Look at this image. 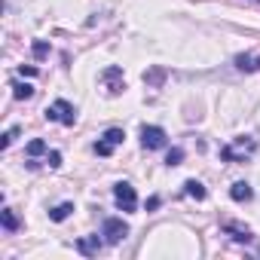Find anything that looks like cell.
<instances>
[{
    "label": "cell",
    "instance_id": "1",
    "mask_svg": "<svg viewBox=\"0 0 260 260\" xmlns=\"http://www.w3.org/2000/svg\"><path fill=\"white\" fill-rule=\"evenodd\" d=\"M254 153H257V141L251 135H239V138H233V144H223L220 147V159L223 162H245Z\"/></svg>",
    "mask_w": 260,
    "mask_h": 260
},
{
    "label": "cell",
    "instance_id": "2",
    "mask_svg": "<svg viewBox=\"0 0 260 260\" xmlns=\"http://www.w3.org/2000/svg\"><path fill=\"white\" fill-rule=\"evenodd\" d=\"M46 119H49V122H61V125H74V122H77V107H74L71 101L58 98V101H52V104L46 107Z\"/></svg>",
    "mask_w": 260,
    "mask_h": 260
},
{
    "label": "cell",
    "instance_id": "3",
    "mask_svg": "<svg viewBox=\"0 0 260 260\" xmlns=\"http://www.w3.org/2000/svg\"><path fill=\"white\" fill-rule=\"evenodd\" d=\"M113 202H116L119 211H135V208H138V193H135V187L128 184V181L113 184Z\"/></svg>",
    "mask_w": 260,
    "mask_h": 260
},
{
    "label": "cell",
    "instance_id": "4",
    "mask_svg": "<svg viewBox=\"0 0 260 260\" xmlns=\"http://www.w3.org/2000/svg\"><path fill=\"white\" fill-rule=\"evenodd\" d=\"M101 236H104L107 245H119V242L128 236V223H125L122 217H104V223H101Z\"/></svg>",
    "mask_w": 260,
    "mask_h": 260
},
{
    "label": "cell",
    "instance_id": "5",
    "mask_svg": "<svg viewBox=\"0 0 260 260\" xmlns=\"http://www.w3.org/2000/svg\"><path fill=\"white\" fill-rule=\"evenodd\" d=\"M166 141H169L166 128H159V125H144L141 128V147L144 150H162Z\"/></svg>",
    "mask_w": 260,
    "mask_h": 260
},
{
    "label": "cell",
    "instance_id": "6",
    "mask_svg": "<svg viewBox=\"0 0 260 260\" xmlns=\"http://www.w3.org/2000/svg\"><path fill=\"white\" fill-rule=\"evenodd\" d=\"M101 80H104V86H107L110 95H119V92L125 89V77H122V68H119V64H110V68L101 74Z\"/></svg>",
    "mask_w": 260,
    "mask_h": 260
},
{
    "label": "cell",
    "instance_id": "7",
    "mask_svg": "<svg viewBox=\"0 0 260 260\" xmlns=\"http://www.w3.org/2000/svg\"><path fill=\"white\" fill-rule=\"evenodd\" d=\"M223 233L233 239V242H242V245H248L251 239H254V233L248 230V226H242V223H236V220H226L223 223Z\"/></svg>",
    "mask_w": 260,
    "mask_h": 260
},
{
    "label": "cell",
    "instance_id": "8",
    "mask_svg": "<svg viewBox=\"0 0 260 260\" xmlns=\"http://www.w3.org/2000/svg\"><path fill=\"white\" fill-rule=\"evenodd\" d=\"M230 199H233V202H251V199H254V190H251V184H245V181H236V184L230 187Z\"/></svg>",
    "mask_w": 260,
    "mask_h": 260
},
{
    "label": "cell",
    "instance_id": "9",
    "mask_svg": "<svg viewBox=\"0 0 260 260\" xmlns=\"http://www.w3.org/2000/svg\"><path fill=\"white\" fill-rule=\"evenodd\" d=\"M184 196H190V199H196V202H202V199L208 196V190H205V184H202V181H196V178H190V181H184Z\"/></svg>",
    "mask_w": 260,
    "mask_h": 260
},
{
    "label": "cell",
    "instance_id": "10",
    "mask_svg": "<svg viewBox=\"0 0 260 260\" xmlns=\"http://www.w3.org/2000/svg\"><path fill=\"white\" fill-rule=\"evenodd\" d=\"M236 68L239 71H260V55H236Z\"/></svg>",
    "mask_w": 260,
    "mask_h": 260
},
{
    "label": "cell",
    "instance_id": "11",
    "mask_svg": "<svg viewBox=\"0 0 260 260\" xmlns=\"http://www.w3.org/2000/svg\"><path fill=\"white\" fill-rule=\"evenodd\" d=\"M71 211H74V202H61V205H55V208L49 211V220L61 223V220H68V217H71Z\"/></svg>",
    "mask_w": 260,
    "mask_h": 260
},
{
    "label": "cell",
    "instance_id": "12",
    "mask_svg": "<svg viewBox=\"0 0 260 260\" xmlns=\"http://www.w3.org/2000/svg\"><path fill=\"white\" fill-rule=\"evenodd\" d=\"M98 248H101L98 236H92V239H80V242H77V251H80V254H86V257L98 254Z\"/></svg>",
    "mask_w": 260,
    "mask_h": 260
},
{
    "label": "cell",
    "instance_id": "13",
    "mask_svg": "<svg viewBox=\"0 0 260 260\" xmlns=\"http://www.w3.org/2000/svg\"><path fill=\"white\" fill-rule=\"evenodd\" d=\"M0 223H4L7 233H16V230H19V217H16V211L4 208V211H0Z\"/></svg>",
    "mask_w": 260,
    "mask_h": 260
},
{
    "label": "cell",
    "instance_id": "14",
    "mask_svg": "<svg viewBox=\"0 0 260 260\" xmlns=\"http://www.w3.org/2000/svg\"><path fill=\"white\" fill-rule=\"evenodd\" d=\"M13 95H16L19 101H28V98H34V89H31L28 83H19V80H16V83H13Z\"/></svg>",
    "mask_w": 260,
    "mask_h": 260
},
{
    "label": "cell",
    "instance_id": "15",
    "mask_svg": "<svg viewBox=\"0 0 260 260\" xmlns=\"http://www.w3.org/2000/svg\"><path fill=\"white\" fill-rule=\"evenodd\" d=\"M101 138H104L107 144H113V147H116V144H122V141H125V132H122V128H116V125H113V128H107V132H104Z\"/></svg>",
    "mask_w": 260,
    "mask_h": 260
},
{
    "label": "cell",
    "instance_id": "16",
    "mask_svg": "<svg viewBox=\"0 0 260 260\" xmlns=\"http://www.w3.org/2000/svg\"><path fill=\"white\" fill-rule=\"evenodd\" d=\"M31 52H34V58H46V55H49V43H46V40H34Z\"/></svg>",
    "mask_w": 260,
    "mask_h": 260
},
{
    "label": "cell",
    "instance_id": "17",
    "mask_svg": "<svg viewBox=\"0 0 260 260\" xmlns=\"http://www.w3.org/2000/svg\"><path fill=\"white\" fill-rule=\"evenodd\" d=\"M43 153H46V141L34 138V141L28 144V156H43Z\"/></svg>",
    "mask_w": 260,
    "mask_h": 260
},
{
    "label": "cell",
    "instance_id": "18",
    "mask_svg": "<svg viewBox=\"0 0 260 260\" xmlns=\"http://www.w3.org/2000/svg\"><path fill=\"white\" fill-rule=\"evenodd\" d=\"M181 159H184V150L181 147H172L169 156H166V166H181Z\"/></svg>",
    "mask_w": 260,
    "mask_h": 260
},
{
    "label": "cell",
    "instance_id": "19",
    "mask_svg": "<svg viewBox=\"0 0 260 260\" xmlns=\"http://www.w3.org/2000/svg\"><path fill=\"white\" fill-rule=\"evenodd\" d=\"M162 77H166V74H162L159 68H156V71H144V83H153V86H159V83H162Z\"/></svg>",
    "mask_w": 260,
    "mask_h": 260
},
{
    "label": "cell",
    "instance_id": "20",
    "mask_svg": "<svg viewBox=\"0 0 260 260\" xmlns=\"http://www.w3.org/2000/svg\"><path fill=\"white\" fill-rule=\"evenodd\" d=\"M95 153H98V156H110V153H113V144H107V141L101 138V141H95Z\"/></svg>",
    "mask_w": 260,
    "mask_h": 260
},
{
    "label": "cell",
    "instance_id": "21",
    "mask_svg": "<svg viewBox=\"0 0 260 260\" xmlns=\"http://www.w3.org/2000/svg\"><path fill=\"white\" fill-rule=\"evenodd\" d=\"M16 135H19V128H10V132L4 135V141H0V147H4V150H7V147H10V144L16 141Z\"/></svg>",
    "mask_w": 260,
    "mask_h": 260
},
{
    "label": "cell",
    "instance_id": "22",
    "mask_svg": "<svg viewBox=\"0 0 260 260\" xmlns=\"http://www.w3.org/2000/svg\"><path fill=\"white\" fill-rule=\"evenodd\" d=\"M46 162H49V169H58V166H61V153H58V150H52V153L46 156Z\"/></svg>",
    "mask_w": 260,
    "mask_h": 260
},
{
    "label": "cell",
    "instance_id": "23",
    "mask_svg": "<svg viewBox=\"0 0 260 260\" xmlns=\"http://www.w3.org/2000/svg\"><path fill=\"white\" fill-rule=\"evenodd\" d=\"M19 74H22V77H37V68H25V64H22Z\"/></svg>",
    "mask_w": 260,
    "mask_h": 260
},
{
    "label": "cell",
    "instance_id": "24",
    "mask_svg": "<svg viewBox=\"0 0 260 260\" xmlns=\"http://www.w3.org/2000/svg\"><path fill=\"white\" fill-rule=\"evenodd\" d=\"M147 208H150V211L159 208V196H150V199H147Z\"/></svg>",
    "mask_w": 260,
    "mask_h": 260
}]
</instances>
